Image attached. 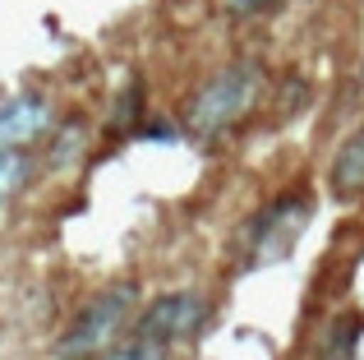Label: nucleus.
<instances>
[{
	"mask_svg": "<svg viewBox=\"0 0 364 360\" xmlns=\"http://www.w3.org/2000/svg\"><path fill=\"white\" fill-rule=\"evenodd\" d=\"M203 324H208V300L198 296V291H166V296H157L139 319H134V333L176 346V342L198 337Z\"/></svg>",
	"mask_w": 364,
	"mask_h": 360,
	"instance_id": "7ed1b4c3",
	"label": "nucleus"
},
{
	"mask_svg": "<svg viewBox=\"0 0 364 360\" xmlns=\"http://www.w3.org/2000/svg\"><path fill=\"white\" fill-rule=\"evenodd\" d=\"M129 309H134V287H129V282L97 291V296L83 300V309L70 319L65 337L55 342V356H60V360H97L120 337Z\"/></svg>",
	"mask_w": 364,
	"mask_h": 360,
	"instance_id": "f03ea898",
	"label": "nucleus"
},
{
	"mask_svg": "<svg viewBox=\"0 0 364 360\" xmlns=\"http://www.w3.org/2000/svg\"><path fill=\"white\" fill-rule=\"evenodd\" d=\"M46 129H51V102L42 92H23L0 107V148H28Z\"/></svg>",
	"mask_w": 364,
	"mask_h": 360,
	"instance_id": "39448f33",
	"label": "nucleus"
},
{
	"mask_svg": "<svg viewBox=\"0 0 364 360\" xmlns=\"http://www.w3.org/2000/svg\"><path fill=\"white\" fill-rule=\"evenodd\" d=\"M304 198H295V194H286V198H277L267 213H258V222H254V254L258 259H277V254H286L291 250V240H295V231L304 226Z\"/></svg>",
	"mask_w": 364,
	"mask_h": 360,
	"instance_id": "20e7f679",
	"label": "nucleus"
},
{
	"mask_svg": "<svg viewBox=\"0 0 364 360\" xmlns=\"http://www.w3.org/2000/svg\"><path fill=\"white\" fill-rule=\"evenodd\" d=\"M143 97H148V92H143V79L124 83V92L116 97V111H111V129H116V134H129L143 120Z\"/></svg>",
	"mask_w": 364,
	"mask_h": 360,
	"instance_id": "9b49d317",
	"label": "nucleus"
},
{
	"mask_svg": "<svg viewBox=\"0 0 364 360\" xmlns=\"http://www.w3.org/2000/svg\"><path fill=\"white\" fill-rule=\"evenodd\" d=\"M364 189V129H355V134L341 144L337 162H332V194L337 198H350Z\"/></svg>",
	"mask_w": 364,
	"mask_h": 360,
	"instance_id": "423d86ee",
	"label": "nucleus"
},
{
	"mask_svg": "<svg viewBox=\"0 0 364 360\" xmlns=\"http://www.w3.org/2000/svg\"><path fill=\"white\" fill-rule=\"evenodd\" d=\"M102 360H171V346L157 342V337H143L129 328V337H120V342H111Z\"/></svg>",
	"mask_w": 364,
	"mask_h": 360,
	"instance_id": "6e6552de",
	"label": "nucleus"
},
{
	"mask_svg": "<svg viewBox=\"0 0 364 360\" xmlns=\"http://www.w3.org/2000/svg\"><path fill=\"white\" fill-rule=\"evenodd\" d=\"M360 333H364V319H360V314H341L337 324L323 328V337H318V360H355Z\"/></svg>",
	"mask_w": 364,
	"mask_h": 360,
	"instance_id": "0eeeda50",
	"label": "nucleus"
},
{
	"mask_svg": "<svg viewBox=\"0 0 364 360\" xmlns=\"http://www.w3.org/2000/svg\"><path fill=\"white\" fill-rule=\"evenodd\" d=\"M83 144H88V125H83V120H65L51 134V148H46V153H51L55 166H70V162L83 157Z\"/></svg>",
	"mask_w": 364,
	"mask_h": 360,
	"instance_id": "1a4fd4ad",
	"label": "nucleus"
},
{
	"mask_svg": "<svg viewBox=\"0 0 364 360\" xmlns=\"http://www.w3.org/2000/svg\"><path fill=\"white\" fill-rule=\"evenodd\" d=\"M282 0H226V9L240 18H254V14H267V9H277Z\"/></svg>",
	"mask_w": 364,
	"mask_h": 360,
	"instance_id": "f8f14e48",
	"label": "nucleus"
},
{
	"mask_svg": "<svg viewBox=\"0 0 364 360\" xmlns=\"http://www.w3.org/2000/svg\"><path fill=\"white\" fill-rule=\"evenodd\" d=\"M28 176H33V162H28L23 148H0V203L14 198L28 185Z\"/></svg>",
	"mask_w": 364,
	"mask_h": 360,
	"instance_id": "9d476101",
	"label": "nucleus"
},
{
	"mask_svg": "<svg viewBox=\"0 0 364 360\" xmlns=\"http://www.w3.org/2000/svg\"><path fill=\"white\" fill-rule=\"evenodd\" d=\"M258 88H263V70L254 60H240V65H226L222 74L203 83L194 97L185 102V125L189 134L198 139H217L245 116L249 107L258 102Z\"/></svg>",
	"mask_w": 364,
	"mask_h": 360,
	"instance_id": "f257e3e1",
	"label": "nucleus"
}]
</instances>
